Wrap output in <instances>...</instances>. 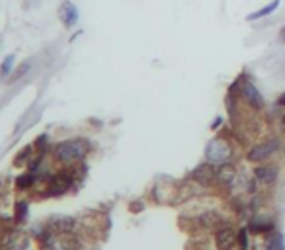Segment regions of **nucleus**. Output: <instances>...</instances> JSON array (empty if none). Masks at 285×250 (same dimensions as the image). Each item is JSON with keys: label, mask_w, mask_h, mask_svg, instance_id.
<instances>
[{"label": "nucleus", "mask_w": 285, "mask_h": 250, "mask_svg": "<svg viewBox=\"0 0 285 250\" xmlns=\"http://www.w3.org/2000/svg\"><path fill=\"white\" fill-rule=\"evenodd\" d=\"M90 151V143L86 139H69L55 147V159L61 162H78L82 161Z\"/></svg>", "instance_id": "f257e3e1"}, {"label": "nucleus", "mask_w": 285, "mask_h": 250, "mask_svg": "<svg viewBox=\"0 0 285 250\" xmlns=\"http://www.w3.org/2000/svg\"><path fill=\"white\" fill-rule=\"evenodd\" d=\"M41 250H74L76 240L71 236V232H51L49 229L39 236Z\"/></svg>", "instance_id": "f03ea898"}, {"label": "nucleus", "mask_w": 285, "mask_h": 250, "mask_svg": "<svg viewBox=\"0 0 285 250\" xmlns=\"http://www.w3.org/2000/svg\"><path fill=\"white\" fill-rule=\"evenodd\" d=\"M232 155V149L229 141L225 139H213L209 141L207 149H205V157L209 162H219V164H225V162L231 159Z\"/></svg>", "instance_id": "7ed1b4c3"}, {"label": "nucleus", "mask_w": 285, "mask_h": 250, "mask_svg": "<svg viewBox=\"0 0 285 250\" xmlns=\"http://www.w3.org/2000/svg\"><path fill=\"white\" fill-rule=\"evenodd\" d=\"M277 149H279V141H277V139H271V141L260 143V145H256L254 149H250L248 159L252 162H260V161H264V159H267L269 155H273Z\"/></svg>", "instance_id": "20e7f679"}, {"label": "nucleus", "mask_w": 285, "mask_h": 250, "mask_svg": "<svg viewBox=\"0 0 285 250\" xmlns=\"http://www.w3.org/2000/svg\"><path fill=\"white\" fill-rule=\"evenodd\" d=\"M59 16L63 20V26H65V28H72V26L78 22V10H76V6L72 4L71 0H65V2L61 4Z\"/></svg>", "instance_id": "39448f33"}, {"label": "nucleus", "mask_w": 285, "mask_h": 250, "mask_svg": "<svg viewBox=\"0 0 285 250\" xmlns=\"http://www.w3.org/2000/svg\"><path fill=\"white\" fill-rule=\"evenodd\" d=\"M72 186V174L71 170H63V172H59L53 180H51V184H49V188H53V194H63L65 190H69Z\"/></svg>", "instance_id": "423d86ee"}, {"label": "nucleus", "mask_w": 285, "mask_h": 250, "mask_svg": "<svg viewBox=\"0 0 285 250\" xmlns=\"http://www.w3.org/2000/svg\"><path fill=\"white\" fill-rule=\"evenodd\" d=\"M51 232H71L74 229V219L72 217H53L47 225Z\"/></svg>", "instance_id": "0eeeda50"}, {"label": "nucleus", "mask_w": 285, "mask_h": 250, "mask_svg": "<svg viewBox=\"0 0 285 250\" xmlns=\"http://www.w3.org/2000/svg\"><path fill=\"white\" fill-rule=\"evenodd\" d=\"M236 244V232L232 229H221L217 232V248L219 250H231Z\"/></svg>", "instance_id": "6e6552de"}, {"label": "nucleus", "mask_w": 285, "mask_h": 250, "mask_svg": "<svg viewBox=\"0 0 285 250\" xmlns=\"http://www.w3.org/2000/svg\"><path fill=\"white\" fill-rule=\"evenodd\" d=\"M28 244H30V238L24 232H12L6 236V250H26Z\"/></svg>", "instance_id": "1a4fd4ad"}, {"label": "nucleus", "mask_w": 285, "mask_h": 250, "mask_svg": "<svg viewBox=\"0 0 285 250\" xmlns=\"http://www.w3.org/2000/svg\"><path fill=\"white\" fill-rule=\"evenodd\" d=\"M217 176V170H215L211 164H201V166H197L196 170H194V180H197L199 184H209L211 180Z\"/></svg>", "instance_id": "9d476101"}, {"label": "nucleus", "mask_w": 285, "mask_h": 250, "mask_svg": "<svg viewBox=\"0 0 285 250\" xmlns=\"http://www.w3.org/2000/svg\"><path fill=\"white\" fill-rule=\"evenodd\" d=\"M242 96L246 98V102H248L250 106L258 107V109H260V107L264 106V100H262L260 92H258V90L254 88L252 84H248V82H246V84L242 86Z\"/></svg>", "instance_id": "9b49d317"}, {"label": "nucleus", "mask_w": 285, "mask_h": 250, "mask_svg": "<svg viewBox=\"0 0 285 250\" xmlns=\"http://www.w3.org/2000/svg\"><path fill=\"white\" fill-rule=\"evenodd\" d=\"M234 176H236V168L232 164H229V162L221 164L219 170H217V178H219L221 184H231L232 180H234Z\"/></svg>", "instance_id": "f8f14e48"}, {"label": "nucleus", "mask_w": 285, "mask_h": 250, "mask_svg": "<svg viewBox=\"0 0 285 250\" xmlns=\"http://www.w3.org/2000/svg\"><path fill=\"white\" fill-rule=\"evenodd\" d=\"M254 176L260 180V182L269 184V182H273L275 176H277V168L275 166H260V168L254 170Z\"/></svg>", "instance_id": "ddd939ff"}, {"label": "nucleus", "mask_w": 285, "mask_h": 250, "mask_svg": "<svg viewBox=\"0 0 285 250\" xmlns=\"http://www.w3.org/2000/svg\"><path fill=\"white\" fill-rule=\"evenodd\" d=\"M279 2L281 0H273L269 6H264V8H260L258 12H254V14H250L246 20H258V18H264V16H269V14H273L277 8H279Z\"/></svg>", "instance_id": "4468645a"}, {"label": "nucleus", "mask_w": 285, "mask_h": 250, "mask_svg": "<svg viewBox=\"0 0 285 250\" xmlns=\"http://www.w3.org/2000/svg\"><path fill=\"white\" fill-rule=\"evenodd\" d=\"M14 69V55H8V57H4V61H2V67H0V78H6L10 72Z\"/></svg>", "instance_id": "2eb2a0df"}, {"label": "nucleus", "mask_w": 285, "mask_h": 250, "mask_svg": "<svg viewBox=\"0 0 285 250\" xmlns=\"http://www.w3.org/2000/svg\"><path fill=\"white\" fill-rule=\"evenodd\" d=\"M269 250H283V236L279 232H273L269 236V242H267Z\"/></svg>", "instance_id": "dca6fc26"}, {"label": "nucleus", "mask_w": 285, "mask_h": 250, "mask_svg": "<svg viewBox=\"0 0 285 250\" xmlns=\"http://www.w3.org/2000/svg\"><path fill=\"white\" fill-rule=\"evenodd\" d=\"M32 184H34V176H32V174H24V176H20V178L16 180V188H18V190H28Z\"/></svg>", "instance_id": "f3484780"}, {"label": "nucleus", "mask_w": 285, "mask_h": 250, "mask_svg": "<svg viewBox=\"0 0 285 250\" xmlns=\"http://www.w3.org/2000/svg\"><path fill=\"white\" fill-rule=\"evenodd\" d=\"M30 155H32V147H24L18 153V159L14 161V164H16V166H22L26 161H30Z\"/></svg>", "instance_id": "a211bd4d"}, {"label": "nucleus", "mask_w": 285, "mask_h": 250, "mask_svg": "<svg viewBox=\"0 0 285 250\" xmlns=\"http://www.w3.org/2000/svg\"><path fill=\"white\" fill-rule=\"evenodd\" d=\"M28 71H30V63H24V65H22V67H20V69L14 72V74H10V82H14V80L22 78V76H24Z\"/></svg>", "instance_id": "6ab92c4d"}, {"label": "nucleus", "mask_w": 285, "mask_h": 250, "mask_svg": "<svg viewBox=\"0 0 285 250\" xmlns=\"http://www.w3.org/2000/svg\"><path fill=\"white\" fill-rule=\"evenodd\" d=\"M26 213H28V203H26V201H18V205H16V219H18V221H24Z\"/></svg>", "instance_id": "aec40b11"}, {"label": "nucleus", "mask_w": 285, "mask_h": 250, "mask_svg": "<svg viewBox=\"0 0 285 250\" xmlns=\"http://www.w3.org/2000/svg\"><path fill=\"white\" fill-rule=\"evenodd\" d=\"M45 143H47V137H45V135L37 137V147H39V149H41V147H45Z\"/></svg>", "instance_id": "412c9836"}, {"label": "nucleus", "mask_w": 285, "mask_h": 250, "mask_svg": "<svg viewBox=\"0 0 285 250\" xmlns=\"http://www.w3.org/2000/svg\"><path fill=\"white\" fill-rule=\"evenodd\" d=\"M277 106H285V92L277 98Z\"/></svg>", "instance_id": "4be33fe9"}, {"label": "nucleus", "mask_w": 285, "mask_h": 250, "mask_svg": "<svg viewBox=\"0 0 285 250\" xmlns=\"http://www.w3.org/2000/svg\"><path fill=\"white\" fill-rule=\"evenodd\" d=\"M281 41H285V26H283V30H281Z\"/></svg>", "instance_id": "5701e85b"}, {"label": "nucleus", "mask_w": 285, "mask_h": 250, "mask_svg": "<svg viewBox=\"0 0 285 250\" xmlns=\"http://www.w3.org/2000/svg\"><path fill=\"white\" fill-rule=\"evenodd\" d=\"M283 127H285V117H283Z\"/></svg>", "instance_id": "b1692460"}]
</instances>
